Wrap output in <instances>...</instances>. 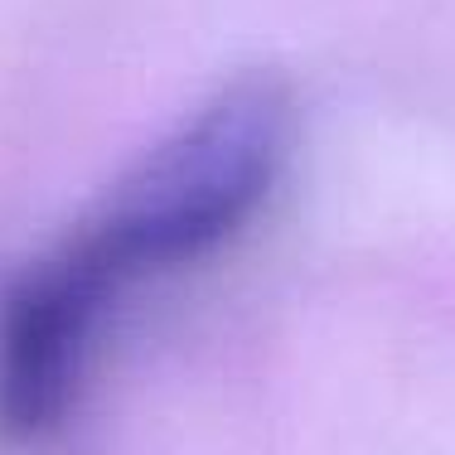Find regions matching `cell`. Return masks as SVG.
<instances>
[{"instance_id":"obj_1","label":"cell","mask_w":455,"mask_h":455,"mask_svg":"<svg viewBox=\"0 0 455 455\" xmlns=\"http://www.w3.org/2000/svg\"><path fill=\"white\" fill-rule=\"evenodd\" d=\"M291 140L296 97L286 83L237 78L10 281L0 296V436L39 441L68 417L116 300L243 233L272 199Z\"/></svg>"}]
</instances>
